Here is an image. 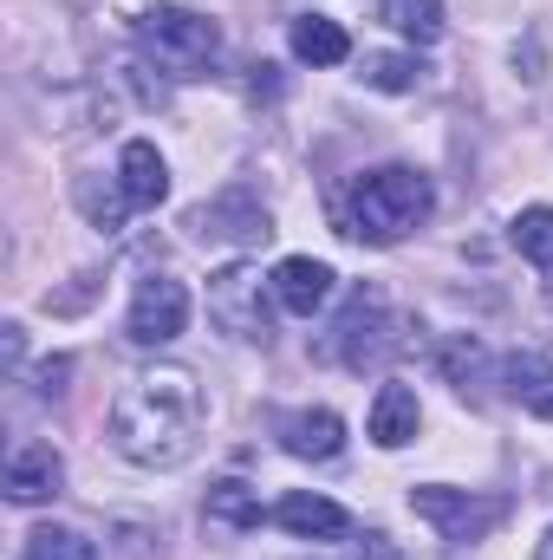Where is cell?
Instances as JSON below:
<instances>
[{"label":"cell","instance_id":"cell-1","mask_svg":"<svg viewBox=\"0 0 553 560\" xmlns=\"http://www.w3.org/2000/svg\"><path fill=\"white\" fill-rule=\"evenodd\" d=\"M209 392L189 365H150L111 398V443L138 469H183L202 450Z\"/></svg>","mask_w":553,"mask_h":560},{"label":"cell","instance_id":"cell-2","mask_svg":"<svg viewBox=\"0 0 553 560\" xmlns=\"http://www.w3.org/2000/svg\"><path fill=\"white\" fill-rule=\"evenodd\" d=\"M430 209H436V189L411 163H385V170H372V176L352 183V235L372 242V248L404 242L411 229L430 222Z\"/></svg>","mask_w":553,"mask_h":560},{"label":"cell","instance_id":"cell-3","mask_svg":"<svg viewBox=\"0 0 553 560\" xmlns=\"http://www.w3.org/2000/svg\"><path fill=\"white\" fill-rule=\"evenodd\" d=\"M138 46L169 72V79H202V72L215 66V52H222V33H215L209 13H189V7L156 0V7L138 13Z\"/></svg>","mask_w":553,"mask_h":560},{"label":"cell","instance_id":"cell-4","mask_svg":"<svg viewBox=\"0 0 553 560\" xmlns=\"http://www.w3.org/2000/svg\"><path fill=\"white\" fill-rule=\"evenodd\" d=\"M411 339H404V319L391 313V300L378 293V287H358L352 300H345V313L332 319V332H326V359H339V365H352V372H378L391 352H404Z\"/></svg>","mask_w":553,"mask_h":560},{"label":"cell","instance_id":"cell-5","mask_svg":"<svg viewBox=\"0 0 553 560\" xmlns=\"http://www.w3.org/2000/svg\"><path fill=\"white\" fill-rule=\"evenodd\" d=\"M274 275H261L255 261H228L209 275V319L242 346H274Z\"/></svg>","mask_w":553,"mask_h":560},{"label":"cell","instance_id":"cell-6","mask_svg":"<svg viewBox=\"0 0 553 560\" xmlns=\"http://www.w3.org/2000/svg\"><path fill=\"white\" fill-rule=\"evenodd\" d=\"M411 515L436 528V541L469 548V541H482V535H495L508 522V502L502 495H475V489H449V482H416Z\"/></svg>","mask_w":553,"mask_h":560},{"label":"cell","instance_id":"cell-7","mask_svg":"<svg viewBox=\"0 0 553 560\" xmlns=\"http://www.w3.org/2000/svg\"><path fill=\"white\" fill-rule=\"evenodd\" d=\"M183 326H189V287H183V280H169V275L138 280L131 313H125V339L143 346V352H156V346L183 339Z\"/></svg>","mask_w":553,"mask_h":560},{"label":"cell","instance_id":"cell-8","mask_svg":"<svg viewBox=\"0 0 553 560\" xmlns=\"http://www.w3.org/2000/svg\"><path fill=\"white\" fill-rule=\"evenodd\" d=\"M189 235H196V242L261 248V242H274V215L261 209V196H248V189H222L215 202H202V209L189 215Z\"/></svg>","mask_w":553,"mask_h":560},{"label":"cell","instance_id":"cell-9","mask_svg":"<svg viewBox=\"0 0 553 560\" xmlns=\"http://www.w3.org/2000/svg\"><path fill=\"white\" fill-rule=\"evenodd\" d=\"M0 489H7L13 509H39V502H52V495L66 489V456H59L52 443H20V450L7 456Z\"/></svg>","mask_w":553,"mask_h":560},{"label":"cell","instance_id":"cell-10","mask_svg":"<svg viewBox=\"0 0 553 560\" xmlns=\"http://www.w3.org/2000/svg\"><path fill=\"white\" fill-rule=\"evenodd\" d=\"M274 436H280V450L299 456V463H332L345 450V418L326 411V405H306V411H286L274 423Z\"/></svg>","mask_w":553,"mask_h":560},{"label":"cell","instance_id":"cell-11","mask_svg":"<svg viewBox=\"0 0 553 560\" xmlns=\"http://www.w3.org/2000/svg\"><path fill=\"white\" fill-rule=\"evenodd\" d=\"M268 522H274V528H286L293 541H339V535L352 528V515H345L332 495H313V489H293V495H280Z\"/></svg>","mask_w":553,"mask_h":560},{"label":"cell","instance_id":"cell-12","mask_svg":"<svg viewBox=\"0 0 553 560\" xmlns=\"http://www.w3.org/2000/svg\"><path fill=\"white\" fill-rule=\"evenodd\" d=\"M332 268L326 261H313V255H286L274 268V300H280V313H293V319H313L326 300H332Z\"/></svg>","mask_w":553,"mask_h":560},{"label":"cell","instance_id":"cell-13","mask_svg":"<svg viewBox=\"0 0 553 560\" xmlns=\"http://www.w3.org/2000/svg\"><path fill=\"white\" fill-rule=\"evenodd\" d=\"M416 423H423V405H416L411 385H378V398H372V411H365V436L378 443V450H404L416 436Z\"/></svg>","mask_w":553,"mask_h":560},{"label":"cell","instance_id":"cell-14","mask_svg":"<svg viewBox=\"0 0 553 560\" xmlns=\"http://www.w3.org/2000/svg\"><path fill=\"white\" fill-rule=\"evenodd\" d=\"M502 378H508V398L521 411L553 423V346H534V352H515L502 359Z\"/></svg>","mask_w":553,"mask_h":560},{"label":"cell","instance_id":"cell-15","mask_svg":"<svg viewBox=\"0 0 553 560\" xmlns=\"http://www.w3.org/2000/svg\"><path fill=\"white\" fill-rule=\"evenodd\" d=\"M118 183H125L131 209H156V202L169 196V163H163V150L150 138H131L118 150Z\"/></svg>","mask_w":553,"mask_h":560},{"label":"cell","instance_id":"cell-16","mask_svg":"<svg viewBox=\"0 0 553 560\" xmlns=\"http://www.w3.org/2000/svg\"><path fill=\"white\" fill-rule=\"evenodd\" d=\"M286 46H293L299 66H345L352 59V33L339 20H326V13H299L293 33H286Z\"/></svg>","mask_w":553,"mask_h":560},{"label":"cell","instance_id":"cell-17","mask_svg":"<svg viewBox=\"0 0 553 560\" xmlns=\"http://www.w3.org/2000/svg\"><path fill=\"white\" fill-rule=\"evenodd\" d=\"M508 242H515V255L553 287V209L548 202H528V209L508 222Z\"/></svg>","mask_w":553,"mask_h":560},{"label":"cell","instance_id":"cell-18","mask_svg":"<svg viewBox=\"0 0 553 560\" xmlns=\"http://www.w3.org/2000/svg\"><path fill=\"white\" fill-rule=\"evenodd\" d=\"M202 515H209V528L248 535V528H261V515H268V509H261V495H255L248 482H235V476H228V482H215V489H209Z\"/></svg>","mask_w":553,"mask_h":560},{"label":"cell","instance_id":"cell-19","mask_svg":"<svg viewBox=\"0 0 553 560\" xmlns=\"http://www.w3.org/2000/svg\"><path fill=\"white\" fill-rule=\"evenodd\" d=\"M72 202H79V215H85L92 229H105V235H118V229H125V215H131L125 183H105V189H98V176H79Z\"/></svg>","mask_w":553,"mask_h":560},{"label":"cell","instance_id":"cell-20","mask_svg":"<svg viewBox=\"0 0 553 560\" xmlns=\"http://www.w3.org/2000/svg\"><path fill=\"white\" fill-rule=\"evenodd\" d=\"M358 79H365L372 92H416V85H423V59H416V52H365Z\"/></svg>","mask_w":553,"mask_h":560},{"label":"cell","instance_id":"cell-21","mask_svg":"<svg viewBox=\"0 0 553 560\" xmlns=\"http://www.w3.org/2000/svg\"><path fill=\"white\" fill-rule=\"evenodd\" d=\"M20 560H98V541H92V535H79V528L46 522V528H33V535H26Z\"/></svg>","mask_w":553,"mask_h":560},{"label":"cell","instance_id":"cell-22","mask_svg":"<svg viewBox=\"0 0 553 560\" xmlns=\"http://www.w3.org/2000/svg\"><path fill=\"white\" fill-rule=\"evenodd\" d=\"M385 20H391L404 39H416V46H436V39H443V0H391Z\"/></svg>","mask_w":553,"mask_h":560},{"label":"cell","instance_id":"cell-23","mask_svg":"<svg viewBox=\"0 0 553 560\" xmlns=\"http://www.w3.org/2000/svg\"><path fill=\"white\" fill-rule=\"evenodd\" d=\"M443 372H449V385L456 392H469V385H482V372H489V352H482V339H449L443 346Z\"/></svg>","mask_w":553,"mask_h":560},{"label":"cell","instance_id":"cell-24","mask_svg":"<svg viewBox=\"0 0 553 560\" xmlns=\"http://www.w3.org/2000/svg\"><path fill=\"white\" fill-rule=\"evenodd\" d=\"M66 378H72V359L59 352V359H46V365L33 372V392H39V398H66Z\"/></svg>","mask_w":553,"mask_h":560},{"label":"cell","instance_id":"cell-25","mask_svg":"<svg viewBox=\"0 0 553 560\" xmlns=\"http://www.w3.org/2000/svg\"><path fill=\"white\" fill-rule=\"evenodd\" d=\"M0 346H7V372H20V359H26V326L7 319V326H0Z\"/></svg>","mask_w":553,"mask_h":560},{"label":"cell","instance_id":"cell-26","mask_svg":"<svg viewBox=\"0 0 553 560\" xmlns=\"http://www.w3.org/2000/svg\"><path fill=\"white\" fill-rule=\"evenodd\" d=\"M358 555H365V560H398V548H391V535H378V528H372V535L358 541Z\"/></svg>","mask_w":553,"mask_h":560},{"label":"cell","instance_id":"cell-27","mask_svg":"<svg viewBox=\"0 0 553 560\" xmlns=\"http://www.w3.org/2000/svg\"><path fill=\"white\" fill-rule=\"evenodd\" d=\"M534 560H553V528L541 535V541H534Z\"/></svg>","mask_w":553,"mask_h":560}]
</instances>
